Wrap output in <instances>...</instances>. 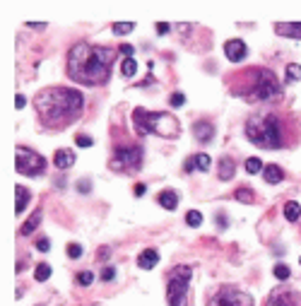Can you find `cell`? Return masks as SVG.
I'll return each mask as SVG.
<instances>
[{"label": "cell", "instance_id": "1", "mask_svg": "<svg viewBox=\"0 0 301 306\" xmlns=\"http://www.w3.org/2000/svg\"><path fill=\"white\" fill-rule=\"evenodd\" d=\"M246 138L260 150H292L301 145V121L275 106L260 109L246 118Z\"/></svg>", "mask_w": 301, "mask_h": 306}, {"label": "cell", "instance_id": "2", "mask_svg": "<svg viewBox=\"0 0 301 306\" xmlns=\"http://www.w3.org/2000/svg\"><path fill=\"white\" fill-rule=\"evenodd\" d=\"M224 84L231 97L246 102V104H260V106H279L284 102V84L265 65H248L236 73H229Z\"/></svg>", "mask_w": 301, "mask_h": 306}, {"label": "cell", "instance_id": "3", "mask_svg": "<svg viewBox=\"0 0 301 306\" xmlns=\"http://www.w3.org/2000/svg\"><path fill=\"white\" fill-rule=\"evenodd\" d=\"M118 51L113 46H99L89 41H77L65 60V73L75 84L82 87H104L111 80L113 63Z\"/></svg>", "mask_w": 301, "mask_h": 306}, {"label": "cell", "instance_id": "4", "mask_svg": "<svg viewBox=\"0 0 301 306\" xmlns=\"http://www.w3.org/2000/svg\"><path fill=\"white\" fill-rule=\"evenodd\" d=\"M34 109H36V118H39L41 128H46L51 133H60L82 118L84 97L82 92H77L73 87L53 84V87H44L34 97Z\"/></svg>", "mask_w": 301, "mask_h": 306}, {"label": "cell", "instance_id": "5", "mask_svg": "<svg viewBox=\"0 0 301 306\" xmlns=\"http://www.w3.org/2000/svg\"><path fill=\"white\" fill-rule=\"evenodd\" d=\"M133 126H135L137 138L145 135H159V138L174 140L181 135V123L174 113L166 111H147L137 106L133 111Z\"/></svg>", "mask_w": 301, "mask_h": 306}, {"label": "cell", "instance_id": "6", "mask_svg": "<svg viewBox=\"0 0 301 306\" xmlns=\"http://www.w3.org/2000/svg\"><path fill=\"white\" fill-rule=\"evenodd\" d=\"M142 159H145V150H142L140 142H135V140H121V145L118 142L113 145L109 169L116 171V174H123V176H133V174L140 171Z\"/></svg>", "mask_w": 301, "mask_h": 306}, {"label": "cell", "instance_id": "7", "mask_svg": "<svg viewBox=\"0 0 301 306\" xmlns=\"http://www.w3.org/2000/svg\"><path fill=\"white\" fill-rule=\"evenodd\" d=\"M191 265H176L166 273V302L169 306H188V282H191Z\"/></svg>", "mask_w": 301, "mask_h": 306}, {"label": "cell", "instance_id": "8", "mask_svg": "<svg viewBox=\"0 0 301 306\" xmlns=\"http://www.w3.org/2000/svg\"><path fill=\"white\" fill-rule=\"evenodd\" d=\"M205 306H253V297L236 284H219L207 294Z\"/></svg>", "mask_w": 301, "mask_h": 306}, {"label": "cell", "instance_id": "9", "mask_svg": "<svg viewBox=\"0 0 301 306\" xmlns=\"http://www.w3.org/2000/svg\"><path fill=\"white\" fill-rule=\"evenodd\" d=\"M46 167H49V162H46L44 154H39L31 147L17 145V150H15V169H17V174H25L29 178H36V176H41L46 171Z\"/></svg>", "mask_w": 301, "mask_h": 306}, {"label": "cell", "instance_id": "10", "mask_svg": "<svg viewBox=\"0 0 301 306\" xmlns=\"http://www.w3.org/2000/svg\"><path fill=\"white\" fill-rule=\"evenodd\" d=\"M263 306H301V292H297L294 287L279 284L265 297Z\"/></svg>", "mask_w": 301, "mask_h": 306}, {"label": "cell", "instance_id": "11", "mask_svg": "<svg viewBox=\"0 0 301 306\" xmlns=\"http://www.w3.org/2000/svg\"><path fill=\"white\" fill-rule=\"evenodd\" d=\"M215 123L212 121H195L193 123V135H195V140L200 142V145H207V142H212V138H215Z\"/></svg>", "mask_w": 301, "mask_h": 306}, {"label": "cell", "instance_id": "12", "mask_svg": "<svg viewBox=\"0 0 301 306\" xmlns=\"http://www.w3.org/2000/svg\"><path fill=\"white\" fill-rule=\"evenodd\" d=\"M224 56L229 58L231 63H239V60H244V58L248 56L246 44H244L241 39H229V41L224 44Z\"/></svg>", "mask_w": 301, "mask_h": 306}, {"label": "cell", "instance_id": "13", "mask_svg": "<svg viewBox=\"0 0 301 306\" xmlns=\"http://www.w3.org/2000/svg\"><path fill=\"white\" fill-rule=\"evenodd\" d=\"M275 34L301 41V22H277L275 25Z\"/></svg>", "mask_w": 301, "mask_h": 306}, {"label": "cell", "instance_id": "14", "mask_svg": "<svg viewBox=\"0 0 301 306\" xmlns=\"http://www.w3.org/2000/svg\"><path fill=\"white\" fill-rule=\"evenodd\" d=\"M234 174H236V162H234L231 157H222V159L217 162L219 181H231V178H234Z\"/></svg>", "mask_w": 301, "mask_h": 306}, {"label": "cell", "instance_id": "15", "mask_svg": "<svg viewBox=\"0 0 301 306\" xmlns=\"http://www.w3.org/2000/svg\"><path fill=\"white\" fill-rule=\"evenodd\" d=\"M53 164L60 171H65V169H70L73 164H75V152L70 150V147H63V150H58L53 157Z\"/></svg>", "mask_w": 301, "mask_h": 306}, {"label": "cell", "instance_id": "16", "mask_svg": "<svg viewBox=\"0 0 301 306\" xmlns=\"http://www.w3.org/2000/svg\"><path fill=\"white\" fill-rule=\"evenodd\" d=\"M157 263H159V251L157 249H145L140 253V258H137V265L142 270H152Z\"/></svg>", "mask_w": 301, "mask_h": 306}, {"label": "cell", "instance_id": "17", "mask_svg": "<svg viewBox=\"0 0 301 306\" xmlns=\"http://www.w3.org/2000/svg\"><path fill=\"white\" fill-rule=\"evenodd\" d=\"M284 178V169L277 167V164H265V169H263V181L265 183H279Z\"/></svg>", "mask_w": 301, "mask_h": 306}, {"label": "cell", "instance_id": "18", "mask_svg": "<svg viewBox=\"0 0 301 306\" xmlns=\"http://www.w3.org/2000/svg\"><path fill=\"white\" fill-rule=\"evenodd\" d=\"M157 203H159L164 210H176V207H178V193L171 191V188H166V191H162V193L157 195Z\"/></svg>", "mask_w": 301, "mask_h": 306}, {"label": "cell", "instance_id": "19", "mask_svg": "<svg viewBox=\"0 0 301 306\" xmlns=\"http://www.w3.org/2000/svg\"><path fill=\"white\" fill-rule=\"evenodd\" d=\"M210 164H212V159H210V157H207V154H202V152H200V154H195V157H191V159H188V162H186V171H188V174H191L193 169H200V171H207V169H210Z\"/></svg>", "mask_w": 301, "mask_h": 306}, {"label": "cell", "instance_id": "20", "mask_svg": "<svg viewBox=\"0 0 301 306\" xmlns=\"http://www.w3.org/2000/svg\"><path fill=\"white\" fill-rule=\"evenodd\" d=\"M15 195H17V200H15V215H22L25 207H27L29 198H31V193H29V188H25V186H15Z\"/></svg>", "mask_w": 301, "mask_h": 306}, {"label": "cell", "instance_id": "21", "mask_svg": "<svg viewBox=\"0 0 301 306\" xmlns=\"http://www.w3.org/2000/svg\"><path fill=\"white\" fill-rule=\"evenodd\" d=\"M41 217H44V207L34 210V212H31V217H29L27 222L22 224V229H20V231H22L25 236H29V234H34V229H36V227L41 224Z\"/></svg>", "mask_w": 301, "mask_h": 306}, {"label": "cell", "instance_id": "22", "mask_svg": "<svg viewBox=\"0 0 301 306\" xmlns=\"http://www.w3.org/2000/svg\"><path fill=\"white\" fill-rule=\"evenodd\" d=\"M284 217H287L289 222H299V220H301V205H299V203L289 200V203L284 205Z\"/></svg>", "mask_w": 301, "mask_h": 306}, {"label": "cell", "instance_id": "23", "mask_svg": "<svg viewBox=\"0 0 301 306\" xmlns=\"http://www.w3.org/2000/svg\"><path fill=\"white\" fill-rule=\"evenodd\" d=\"M234 198L239 200V203H255V191L253 188H248V186H241L239 191H234Z\"/></svg>", "mask_w": 301, "mask_h": 306}, {"label": "cell", "instance_id": "24", "mask_svg": "<svg viewBox=\"0 0 301 306\" xmlns=\"http://www.w3.org/2000/svg\"><path fill=\"white\" fill-rule=\"evenodd\" d=\"M34 278H36V282H46L51 278V265L49 263H39L36 270H34Z\"/></svg>", "mask_w": 301, "mask_h": 306}, {"label": "cell", "instance_id": "25", "mask_svg": "<svg viewBox=\"0 0 301 306\" xmlns=\"http://www.w3.org/2000/svg\"><path fill=\"white\" fill-rule=\"evenodd\" d=\"M244 167H246V171H248V174H263V169H265V164H263V162H260L258 157H248V159H246V164H244Z\"/></svg>", "mask_w": 301, "mask_h": 306}, {"label": "cell", "instance_id": "26", "mask_svg": "<svg viewBox=\"0 0 301 306\" xmlns=\"http://www.w3.org/2000/svg\"><path fill=\"white\" fill-rule=\"evenodd\" d=\"M135 73H137L135 58H125V60H123V65H121V75H125V77H133Z\"/></svg>", "mask_w": 301, "mask_h": 306}, {"label": "cell", "instance_id": "27", "mask_svg": "<svg viewBox=\"0 0 301 306\" xmlns=\"http://www.w3.org/2000/svg\"><path fill=\"white\" fill-rule=\"evenodd\" d=\"M299 80H301V65L289 63L287 65V82H299Z\"/></svg>", "mask_w": 301, "mask_h": 306}, {"label": "cell", "instance_id": "28", "mask_svg": "<svg viewBox=\"0 0 301 306\" xmlns=\"http://www.w3.org/2000/svg\"><path fill=\"white\" fill-rule=\"evenodd\" d=\"M273 273H275V278L282 280V282L292 278V270H289V265H284V263H277V265L273 268Z\"/></svg>", "mask_w": 301, "mask_h": 306}, {"label": "cell", "instance_id": "29", "mask_svg": "<svg viewBox=\"0 0 301 306\" xmlns=\"http://www.w3.org/2000/svg\"><path fill=\"white\" fill-rule=\"evenodd\" d=\"M133 29H135L133 22H116V25H113V34H118V36H121V34H130Z\"/></svg>", "mask_w": 301, "mask_h": 306}, {"label": "cell", "instance_id": "30", "mask_svg": "<svg viewBox=\"0 0 301 306\" xmlns=\"http://www.w3.org/2000/svg\"><path fill=\"white\" fill-rule=\"evenodd\" d=\"M186 224H188V227H200V224H202V215H200L198 210H191V212L186 215Z\"/></svg>", "mask_w": 301, "mask_h": 306}, {"label": "cell", "instance_id": "31", "mask_svg": "<svg viewBox=\"0 0 301 306\" xmlns=\"http://www.w3.org/2000/svg\"><path fill=\"white\" fill-rule=\"evenodd\" d=\"M82 253H84V249L80 246V244H75V241H73V244H68V258L77 260V258H80Z\"/></svg>", "mask_w": 301, "mask_h": 306}, {"label": "cell", "instance_id": "32", "mask_svg": "<svg viewBox=\"0 0 301 306\" xmlns=\"http://www.w3.org/2000/svg\"><path fill=\"white\" fill-rule=\"evenodd\" d=\"M92 280H94V275H92V273H87V270L77 275V282H80L82 287H89V284H92Z\"/></svg>", "mask_w": 301, "mask_h": 306}, {"label": "cell", "instance_id": "33", "mask_svg": "<svg viewBox=\"0 0 301 306\" xmlns=\"http://www.w3.org/2000/svg\"><path fill=\"white\" fill-rule=\"evenodd\" d=\"M75 142H77L80 147H92V145H94V140L89 138V135H77V138H75Z\"/></svg>", "mask_w": 301, "mask_h": 306}, {"label": "cell", "instance_id": "34", "mask_svg": "<svg viewBox=\"0 0 301 306\" xmlns=\"http://www.w3.org/2000/svg\"><path fill=\"white\" fill-rule=\"evenodd\" d=\"M113 278H116V270H113L111 265H106V268L101 270V280H104V282H111Z\"/></svg>", "mask_w": 301, "mask_h": 306}, {"label": "cell", "instance_id": "35", "mask_svg": "<svg viewBox=\"0 0 301 306\" xmlns=\"http://www.w3.org/2000/svg\"><path fill=\"white\" fill-rule=\"evenodd\" d=\"M186 102V97L181 94V92H174V97H171V106H181Z\"/></svg>", "mask_w": 301, "mask_h": 306}, {"label": "cell", "instance_id": "36", "mask_svg": "<svg viewBox=\"0 0 301 306\" xmlns=\"http://www.w3.org/2000/svg\"><path fill=\"white\" fill-rule=\"evenodd\" d=\"M36 249L46 253V251H51V241H49V239H39V241H36Z\"/></svg>", "mask_w": 301, "mask_h": 306}, {"label": "cell", "instance_id": "37", "mask_svg": "<svg viewBox=\"0 0 301 306\" xmlns=\"http://www.w3.org/2000/svg\"><path fill=\"white\" fill-rule=\"evenodd\" d=\"M145 191H147V188H145V183H135V188H133V195H135V198H142V195H145Z\"/></svg>", "mask_w": 301, "mask_h": 306}, {"label": "cell", "instance_id": "38", "mask_svg": "<svg viewBox=\"0 0 301 306\" xmlns=\"http://www.w3.org/2000/svg\"><path fill=\"white\" fill-rule=\"evenodd\" d=\"M121 51L125 53V58H133V46H128V44H123V46H121Z\"/></svg>", "mask_w": 301, "mask_h": 306}, {"label": "cell", "instance_id": "39", "mask_svg": "<svg viewBox=\"0 0 301 306\" xmlns=\"http://www.w3.org/2000/svg\"><path fill=\"white\" fill-rule=\"evenodd\" d=\"M15 106H17V109H22V106H25V97H22V94H17V97H15Z\"/></svg>", "mask_w": 301, "mask_h": 306}, {"label": "cell", "instance_id": "40", "mask_svg": "<svg viewBox=\"0 0 301 306\" xmlns=\"http://www.w3.org/2000/svg\"><path fill=\"white\" fill-rule=\"evenodd\" d=\"M77 188H80V193H89V191H87V188H89V181H80Z\"/></svg>", "mask_w": 301, "mask_h": 306}, {"label": "cell", "instance_id": "41", "mask_svg": "<svg viewBox=\"0 0 301 306\" xmlns=\"http://www.w3.org/2000/svg\"><path fill=\"white\" fill-rule=\"evenodd\" d=\"M157 31H159V34H166V31H169V25H166V22L157 25Z\"/></svg>", "mask_w": 301, "mask_h": 306}, {"label": "cell", "instance_id": "42", "mask_svg": "<svg viewBox=\"0 0 301 306\" xmlns=\"http://www.w3.org/2000/svg\"><path fill=\"white\" fill-rule=\"evenodd\" d=\"M106 255H109V251H106V249H101V251H99V253H97V258H99V260H104Z\"/></svg>", "mask_w": 301, "mask_h": 306}, {"label": "cell", "instance_id": "43", "mask_svg": "<svg viewBox=\"0 0 301 306\" xmlns=\"http://www.w3.org/2000/svg\"><path fill=\"white\" fill-rule=\"evenodd\" d=\"M27 27H31V29H46V25H34V22H29Z\"/></svg>", "mask_w": 301, "mask_h": 306}, {"label": "cell", "instance_id": "44", "mask_svg": "<svg viewBox=\"0 0 301 306\" xmlns=\"http://www.w3.org/2000/svg\"><path fill=\"white\" fill-rule=\"evenodd\" d=\"M36 306H44V304H36Z\"/></svg>", "mask_w": 301, "mask_h": 306}, {"label": "cell", "instance_id": "45", "mask_svg": "<svg viewBox=\"0 0 301 306\" xmlns=\"http://www.w3.org/2000/svg\"><path fill=\"white\" fill-rule=\"evenodd\" d=\"M299 263H301V258H299Z\"/></svg>", "mask_w": 301, "mask_h": 306}]
</instances>
